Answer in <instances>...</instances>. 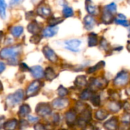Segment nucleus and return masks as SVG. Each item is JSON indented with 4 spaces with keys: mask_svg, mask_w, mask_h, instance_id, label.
<instances>
[{
    "mask_svg": "<svg viewBox=\"0 0 130 130\" xmlns=\"http://www.w3.org/2000/svg\"><path fill=\"white\" fill-rule=\"evenodd\" d=\"M19 53V49L17 47H8L4 48L0 51V57L3 59H7L8 63L11 65L18 64V55Z\"/></svg>",
    "mask_w": 130,
    "mask_h": 130,
    "instance_id": "nucleus-1",
    "label": "nucleus"
},
{
    "mask_svg": "<svg viewBox=\"0 0 130 130\" xmlns=\"http://www.w3.org/2000/svg\"><path fill=\"white\" fill-rule=\"evenodd\" d=\"M24 91L22 90H18L16 92H14L12 94H10L9 96H8V98H6V104L10 107H12L14 106H15L16 104H19L24 98Z\"/></svg>",
    "mask_w": 130,
    "mask_h": 130,
    "instance_id": "nucleus-2",
    "label": "nucleus"
},
{
    "mask_svg": "<svg viewBox=\"0 0 130 130\" xmlns=\"http://www.w3.org/2000/svg\"><path fill=\"white\" fill-rule=\"evenodd\" d=\"M40 86H41V82L40 81L35 80V81L32 82L27 88V91H26L27 97L34 96L36 94V93L38 92Z\"/></svg>",
    "mask_w": 130,
    "mask_h": 130,
    "instance_id": "nucleus-3",
    "label": "nucleus"
},
{
    "mask_svg": "<svg viewBox=\"0 0 130 130\" xmlns=\"http://www.w3.org/2000/svg\"><path fill=\"white\" fill-rule=\"evenodd\" d=\"M36 113L39 116L45 117L49 115L51 113V108L48 104H40L36 107Z\"/></svg>",
    "mask_w": 130,
    "mask_h": 130,
    "instance_id": "nucleus-4",
    "label": "nucleus"
},
{
    "mask_svg": "<svg viewBox=\"0 0 130 130\" xmlns=\"http://www.w3.org/2000/svg\"><path fill=\"white\" fill-rule=\"evenodd\" d=\"M81 43L82 42L79 40H67L65 42L66 48L73 52H78L79 50L78 48Z\"/></svg>",
    "mask_w": 130,
    "mask_h": 130,
    "instance_id": "nucleus-5",
    "label": "nucleus"
},
{
    "mask_svg": "<svg viewBox=\"0 0 130 130\" xmlns=\"http://www.w3.org/2000/svg\"><path fill=\"white\" fill-rule=\"evenodd\" d=\"M43 52L45 56L46 57V59H48L50 62H55L57 61V56H56V53L49 46H44L43 50Z\"/></svg>",
    "mask_w": 130,
    "mask_h": 130,
    "instance_id": "nucleus-6",
    "label": "nucleus"
},
{
    "mask_svg": "<svg viewBox=\"0 0 130 130\" xmlns=\"http://www.w3.org/2000/svg\"><path fill=\"white\" fill-rule=\"evenodd\" d=\"M30 71L31 72L32 76L34 78H37V79H40V78H43V75H44V72H43V70L42 67H40L39 66H34L32 68H30Z\"/></svg>",
    "mask_w": 130,
    "mask_h": 130,
    "instance_id": "nucleus-7",
    "label": "nucleus"
},
{
    "mask_svg": "<svg viewBox=\"0 0 130 130\" xmlns=\"http://www.w3.org/2000/svg\"><path fill=\"white\" fill-rule=\"evenodd\" d=\"M27 30H28V31H29L30 33L37 35V34H38V33L40 31L41 27H40V25L36 21H31V22L28 24V26H27Z\"/></svg>",
    "mask_w": 130,
    "mask_h": 130,
    "instance_id": "nucleus-8",
    "label": "nucleus"
},
{
    "mask_svg": "<svg viewBox=\"0 0 130 130\" xmlns=\"http://www.w3.org/2000/svg\"><path fill=\"white\" fill-rule=\"evenodd\" d=\"M18 121L14 119L13 120H9L7 122L5 123L4 124V129L5 130H16L18 127Z\"/></svg>",
    "mask_w": 130,
    "mask_h": 130,
    "instance_id": "nucleus-9",
    "label": "nucleus"
},
{
    "mask_svg": "<svg viewBox=\"0 0 130 130\" xmlns=\"http://www.w3.org/2000/svg\"><path fill=\"white\" fill-rule=\"evenodd\" d=\"M37 11L40 16H43V17H47L51 13L50 8L46 5H40V6H39L37 8Z\"/></svg>",
    "mask_w": 130,
    "mask_h": 130,
    "instance_id": "nucleus-10",
    "label": "nucleus"
},
{
    "mask_svg": "<svg viewBox=\"0 0 130 130\" xmlns=\"http://www.w3.org/2000/svg\"><path fill=\"white\" fill-rule=\"evenodd\" d=\"M58 31V27H48L45 28L43 31V34L46 37H51L54 36Z\"/></svg>",
    "mask_w": 130,
    "mask_h": 130,
    "instance_id": "nucleus-11",
    "label": "nucleus"
},
{
    "mask_svg": "<svg viewBox=\"0 0 130 130\" xmlns=\"http://www.w3.org/2000/svg\"><path fill=\"white\" fill-rule=\"evenodd\" d=\"M30 112V107L28 104H22L20 108H19V111H18V115L21 117H24L26 116H28L29 113Z\"/></svg>",
    "mask_w": 130,
    "mask_h": 130,
    "instance_id": "nucleus-12",
    "label": "nucleus"
},
{
    "mask_svg": "<svg viewBox=\"0 0 130 130\" xmlns=\"http://www.w3.org/2000/svg\"><path fill=\"white\" fill-rule=\"evenodd\" d=\"M68 101L66 99H62V98H59V99H56L53 102V107L56 108V109H61L65 107L67 105Z\"/></svg>",
    "mask_w": 130,
    "mask_h": 130,
    "instance_id": "nucleus-13",
    "label": "nucleus"
},
{
    "mask_svg": "<svg viewBox=\"0 0 130 130\" xmlns=\"http://www.w3.org/2000/svg\"><path fill=\"white\" fill-rule=\"evenodd\" d=\"M24 31V27L22 26H14L11 27V34L14 37H20Z\"/></svg>",
    "mask_w": 130,
    "mask_h": 130,
    "instance_id": "nucleus-14",
    "label": "nucleus"
},
{
    "mask_svg": "<svg viewBox=\"0 0 130 130\" xmlns=\"http://www.w3.org/2000/svg\"><path fill=\"white\" fill-rule=\"evenodd\" d=\"M128 79V75L126 73H123V74H120L117 78H116V83L117 84H120V85H123L125 84L127 82Z\"/></svg>",
    "mask_w": 130,
    "mask_h": 130,
    "instance_id": "nucleus-15",
    "label": "nucleus"
},
{
    "mask_svg": "<svg viewBox=\"0 0 130 130\" xmlns=\"http://www.w3.org/2000/svg\"><path fill=\"white\" fill-rule=\"evenodd\" d=\"M85 27L87 29H91L94 26V20L91 16H87L85 20Z\"/></svg>",
    "mask_w": 130,
    "mask_h": 130,
    "instance_id": "nucleus-16",
    "label": "nucleus"
},
{
    "mask_svg": "<svg viewBox=\"0 0 130 130\" xmlns=\"http://www.w3.org/2000/svg\"><path fill=\"white\" fill-rule=\"evenodd\" d=\"M44 75H45L46 78H47V80H53L56 77V74H55L54 71L53 70V69H51L50 67L46 69Z\"/></svg>",
    "mask_w": 130,
    "mask_h": 130,
    "instance_id": "nucleus-17",
    "label": "nucleus"
},
{
    "mask_svg": "<svg viewBox=\"0 0 130 130\" xmlns=\"http://www.w3.org/2000/svg\"><path fill=\"white\" fill-rule=\"evenodd\" d=\"M6 3L4 1H0V16L5 19L6 17Z\"/></svg>",
    "mask_w": 130,
    "mask_h": 130,
    "instance_id": "nucleus-18",
    "label": "nucleus"
},
{
    "mask_svg": "<svg viewBox=\"0 0 130 130\" xmlns=\"http://www.w3.org/2000/svg\"><path fill=\"white\" fill-rule=\"evenodd\" d=\"M62 12H63V14H64L65 17H70V16H72L73 14L72 9L71 8H69V7H67V6H66L63 8Z\"/></svg>",
    "mask_w": 130,
    "mask_h": 130,
    "instance_id": "nucleus-19",
    "label": "nucleus"
},
{
    "mask_svg": "<svg viewBox=\"0 0 130 130\" xmlns=\"http://www.w3.org/2000/svg\"><path fill=\"white\" fill-rule=\"evenodd\" d=\"M98 40H97V37L95 34H91L89 36V45L90 46H94L97 44Z\"/></svg>",
    "mask_w": 130,
    "mask_h": 130,
    "instance_id": "nucleus-20",
    "label": "nucleus"
},
{
    "mask_svg": "<svg viewBox=\"0 0 130 130\" xmlns=\"http://www.w3.org/2000/svg\"><path fill=\"white\" fill-rule=\"evenodd\" d=\"M61 21H62V20L58 19V18H51L49 21V24H50V27H54L56 24H57L58 23H59Z\"/></svg>",
    "mask_w": 130,
    "mask_h": 130,
    "instance_id": "nucleus-21",
    "label": "nucleus"
},
{
    "mask_svg": "<svg viewBox=\"0 0 130 130\" xmlns=\"http://www.w3.org/2000/svg\"><path fill=\"white\" fill-rule=\"evenodd\" d=\"M40 37L38 35H34L33 37H31V38L30 39V41L33 43H38L40 41Z\"/></svg>",
    "mask_w": 130,
    "mask_h": 130,
    "instance_id": "nucleus-22",
    "label": "nucleus"
},
{
    "mask_svg": "<svg viewBox=\"0 0 130 130\" xmlns=\"http://www.w3.org/2000/svg\"><path fill=\"white\" fill-rule=\"evenodd\" d=\"M67 90L66 89H65L64 88H62V87H60L59 88V96H61V97H64L65 95H66L67 94Z\"/></svg>",
    "mask_w": 130,
    "mask_h": 130,
    "instance_id": "nucleus-23",
    "label": "nucleus"
},
{
    "mask_svg": "<svg viewBox=\"0 0 130 130\" xmlns=\"http://www.w3.org/2000/svg\"><path fill=\"white\" fill-rule=\"evenodd\" d=\"M116 22L119 24H122V25H126L127 26V21L125 18H118L116 20Z\"/></svg>",
    "mask_w": 130,
    "mask_h": 130,
    "instance_id": "nucleus-24",
    "label": "nucleus"
},
{
    "mask_svg": "<svg viewBox=\"0 0 130 130\" xmlns=\"http://www.w3.org/2000/svg\"><path fill=\"white\" fill-rule=\"evenodd\" d=\"M19 67H20V69L21 70H22V71H24V72H26V71H30V69L28 68V66L25 64V63H21L20 64V66H19Z\"/></svg>",
    "mask_w": 130,
    "mask_h": 130,
    "instance_id": "nucleus-25",
    "label": "nucleus"
},
{
    "mask_svg": "<svg viewBox=\"0 0 130 130\" xmlns=\"http://www.w3.org/2000/svg\"><path fill=\"white\" fill-rule=\"evenodd\" d=\"M107 10H109L110 12H114L115 11H116V5L115 4H110V5H108L107 7Z\"/></svg>",
    "mask_w": 130,
    "mask_h": 130,
    "instance_id": "nucleus-26",
    "label": "nucleus"
},
{
    "mask_svg": "<svg viewBox=\"0 0 130 130\" xmlns=\"http://www.w3.org/2000/svg\"><path fill=\"white\" fill-rule=\"evenodd\" d=\"M38 117H34V116H28V121L30 123H36L37 121H38Z\"/></svg>",
    "mask_w": 130,
    "mask_h": 130,
    "instance_id": "nucleus-27",
    "label": "nucleus"
},
{
    "mask_svg": "<svg viewBox=\"0 0 130 130\" xmlns=\"http://www.w3.org/2000/svg\"><path fill=\"white\" fill-rule=\"evenodd\" d=\"M34 129L35 130H46L45 129V127L42 125V124H40V123H37V125H35L34 126Z\"/></svg>",
    "mask_w": 130,
    "mask_h": 130,
    "instance_id": "nucleus-28",
    "label": "nucleus"
},
{
    "mask_svg": "<svg viewBox=\"0 0 130 130\" xmlns=\"http://www.w3.org/2000/svg\"><path fill=\"white\" fill-rule=\"evenodd\" d=\"M87 9H88V11L91 14H94V11H95V7L94 5H88L87 6Z\"/></svg>",
    "mask_w": 130,
    "mask_h": 130,
    "instance_id": "nucleus-29",
    "label": "nucleus"
},
{
    "mask_svg": "<svg viewBox=\"0 0 130 130\" xmlns=\"http://www.w3.org/2000/svg\"><path fill=\"white\" fill-rule=\"evenodd\" d=\"M5 117L0 116V129H2V128L4 126V124H5Z\"/></svg>",
    "mask_w": 130,
    "mask_h": 130,
    "instance_id": "nucleus-30",
    "label": "nucleus"
},
{
    "mask_svg": "<svg viewBox=\"0 0 130 130\" xmlns=\"http://www.w3.org/2000/svg\"><path fill=\"white\" fill-rule=\"evenodd\" d=\"M5 69V65L2 62H0V74Z\"/></svg>",
    "mask_w": 130,
    "mask_h": 130,
    "instance_id": "nucleus-31",
    "label": "nucleus"
},
{
    "mask_svg": "<svg viewBox=\"0 0 130 130\" xmlns=\"http://www.w3.org/2000/svg\"><path fill=\"white\" fill-rule=\"evenodd\" d=\"M2 37H3V33L1 31V32H0V43H1V40H2Z\"/></svg>",
    "mask_w": 130,
    "mask_h": 130,
    "instance_id": "nucleus-32",
    "label": "nucleus"
},
{
    "mask_svg": "<svg viewBox=\"0 0 130 130\" xmlns=\"http://www.w3.org/2000/svg\"><path fill=\"white\" fill-rule=\"evenodd\" d=\"M2 83L0 82V91H2Z\"/></svg>",
    "mask_w": 130,
    "mask_h": 130,
    "instance_id": "nucleus-33",
    "label": "nucleus"
}]
</instances>
